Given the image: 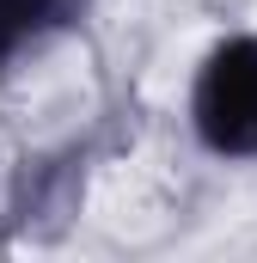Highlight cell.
<instances>
[{"label":"cell","instance_id":"obj_1","mask_svg":"<svg viewBox=\"0 0 257 263\" xmlns=\"http://www.w3.org/2000/svg\"><path fill=\"white\" fill-rule=\"evenodd\" d=\"M196 129L214 153H257V43L214 49L196 80Z\"/></svg>","mask_w":257,"mask_h":263},{"label":"cell","instance_id":"obj_2","mask_svg":"<svg viewBox=\"0 0 257 263\" xmlns=\"http://www.w3.org/2000/svg\"><path fill=\"white\" fill-rule=\"evenodd\" d=\"M62 12L67 0H0V62H12L25 43H37Z\"/></svg>","mask_w":257,"mask_h":263}]
</instances>
